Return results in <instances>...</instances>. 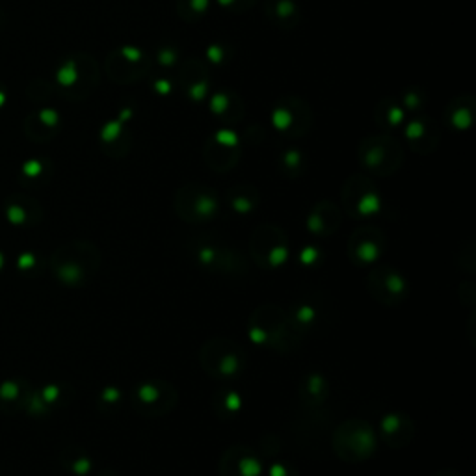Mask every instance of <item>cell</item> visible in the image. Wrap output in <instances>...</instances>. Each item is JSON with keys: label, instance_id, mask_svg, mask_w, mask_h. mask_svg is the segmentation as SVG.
<instances>
[{"label": "cell", "instance_id": "7", "mask_svg": "<svg viewBox=\"0 0 476 476\" xmlns=\"http://www.w3.org/2000/svg\"><path fill=\"white\" fill-rule=\"evenodd\" d=\"M361 166L376 177H391L404 164V149L389 133L370 135L358 146Z\"/></svg>", "mask_w": 476, "mask_h": 476}, {"label": "cell", "instance_id": "38", "mask_svg": "<svg viewBox=\"0 0 476 476\" xmlns=\"http://www.w3.org/2000/svg\"><path fill=\"white\" fill-rule=\"evenodd\" d=\"M304 166H306L304 155H301V151H298L294 147L283 151V155L279 158L281 173L289 179H296L298 176H301V171H304Z\"/></svg>", "mask_w": 476, "mask_h": 476}, {"label": "cell", "instance_id": "19", "mask_svg": "<svg viewBox=\"0 0 476 476\" xmlns=\"http://www.w3.org/2000/svg\"><path fill=\"white\" fill-rule=\"evenodd\" d=\"M415 422L402 411H391L383 415L380 422V436L389 449H406L415 440Z\"/></svg>", "mask_w": 476, "mask_h": 476}, {"label": "cell", "instance_id": "27", "mask_svg": "<svg viewBox=\"0 0 476 476\" xmlns=\"http://www.w3.org/2000/svg\"><path fill=\"white\" fill-rule=\"evenodd\" d=\"M298 395H299V402L304 404L306 408L317 410L329 397V383L322 374L311 372V374L304 376V380L299 381Z\"/></svg>", "mask_w": 476, "mask_h": 476}, {"label": "cell", "instance_id": "36", "mask_svg": "<svg viewBox=\"0 0 476 476\" xmlns=\"http://www.w3.org/2000/svg\"><path fill=\"white\" fill-rule=\"evenodd\" d=\"M177 15L187 23L203 19L210 8V0H177Z\"/></svg>", "mask_w": 476, "mask_h": 476}, {"label": "cell", "instance_id": "13", "mask_svg": "<svg viewBox=\"0 0 476 476\" xmlns=\"http://www.w3.org/2000/svg\"><path fill=\"white\" fill-rule=\"evenodd\" d=\"M367 290L380 306L399 308L410 296V283L395 267L376 265L367 274Z\"/></svg>", "mask_w": 476, "mask_h": 476}, {"label": "cell", "instance_id": "18", "mask_svg": "<svg viewBox=\"0 0 476 476\" xmlns=\"http://www.w3.org/2000/svg\"><path fill=\"white\" fill-rule=\"evenodd\" d=\"M404 135L410 149L419 155L434 153L441 142V128L434 119L426 116H417L410 119L404 128Z\"/></svg>", "mask_w": 476, "mask_h": 476}, {"label": "cell", "instance_id": "40", "mask_svg": "<svg viewBox=\"0 0 476 476\" xmlns=\"http://www.w3.org/2000/svg\"><path fill=\"white\" fill-rule=\"evenodd\" d=\"M121 399H123L121 389L116 385H108L99 393V406L103 410H114L121 402Z\"/></svg>", "mask_w": 476, "mask_h": 476}, {"label": "cell", "instance_id": "11", "mask_svg": "<svg viewBox=\"0 0 476 476\" xmlns=\"http://www.w3.org/2000/svg\"><path fill=\"white\" fill-rule=\"evenodd\" d=\"M342 212L350 218H372L381 210V196L374 181L365 173H354L344 181L340 190Z\"/></svg>", "mask_w": 476, "mask_h": 476}, {"label": "cell", "instance_id": "25", "mask_svg": "<svg viewBox=\"0 0 476 476\" xmlns=\"http://www.w3.org/2000/svg\"><path fill=\"white\" fill-rule=\"evenodd\" d=\"M32 393V385L25 378H10L0 383V411L15 415L25 410Z\"/></svg>", "mask_w": 476, "mask_h": 476}, {"label": "cell", "instance_id": "39", "mask_svg": "<svg viewBox=\"0 0 476 476\" xmlns=\"http://www.w3.org/2000/svg\"><path fill=\"white\" fill-rule=\"evenodd\" d=\"M17 270L25 276H35L41 270V257L34 251H23L17 257Z\"/></svg>", "mask_w": 476, "mask_h": 476}, {"label": "cell", "instance_id": "34", "mask_svg": "<svg viewBox=\"0 0 476 476\" xmlns=\"http://www.w3.org/2000/svg\"><path fill=\"white\" fill-rule=\"evenodd\" d=\"M210 406H212V413L216 417L228 420L242 411V397H240V393L233 391V389H222V391L214 393Z\"/></svg>", "mask_w": 476, "mask_h": 476}, {"label": "cell", "instance_id": "9", "mask_svg": "<svg viewBox=\"0 0 476 476\" xmlns=\"http://www.w3.org/2000/svg\"><path fill=\"white\" fill-rule=\"evenodd\" d=\"M253 263L263 270H274L289 261V237L276 224L257 226L249 237Z\"/></svg>", "mask_w": 476, "mask_h": 476}, {"label": "cell", "instance_id": "31", "mask_svg": "<svg viewBox=\"0 0 476 476\" xmlns=\"http://www.w3.org/2000/svg\"><path fill=\"white\" fill-rule=\"evenodd\" d=\"M226 199L233 212L246 216L251 214L258 207V203H261V194H258L253 185H235L228 190Z\"/></svg>", "mask_w": 476, "mask_h": 476}, {"label": "cell", "instance_id": "26", "mask_svg": "<svg viewBox=\"0 0 476 476\" xmlns=\"http://www.w3.org/2000/svg\"><path fill=\"white\" fill-rule=\"evenodd\" d=\"M208 108L216 117H220L224 123H238L246 114L242 97L231 90L214 92L210 96Z\"/></svg>", "mask_w": 476, "mask_h": 476}, {"label": "cell", "instance_id": "32", "mask_svg": "<svg viewBox=\"0 0 476 476\" xmlns=\"http://www.w3.org/2000/svg\"><path fill=\"white\" fill-rule=\"evenodd\" d=\"M58 131H60V127H53V125L43 121L39 117L37 110L28 114L25 117V121H23V133L34 144H49V142H53L56 138Z\"/></svg>", "mask_w": 476, "mask_h": 476}, {"label": "cell", "instance_id": "8", "mask_svg": "<svg viewBox=\"0 0 476 476\" xmlns=\"http://www.w3.org/2000/svg\"><path fill=\"white\" fill-rule=\"evenodd\" d=\"M220 208L218 194L199 183L185 185L173 196V210L187 224H207L220 214Z\"/></svg>", "mask_w": 476, "mask_h": 476}, {"label": "cell", "instance_id": "1", "mask_svg": "<svg viewBox=\"0 0 476 476\" xmlns=\"http://www.w3.org/2000/svg\"><path fill=\"white\" fill-rule=\"evenodd\" d=\"M101 263V248L90 240H71L58 246L49 261L53 278L69 289L88 285L97 276Z\"/></svg>", "mask_w": 476, "mask_h": 476}, {"label": "cell", "instance_id": "42", "mask_svg": "<svg viewBox=\"0 0 476 476\" xmlns=\"http://www.w3.org/2000/svg\"><path fill=\"white\" fill-rule=\"evenodd\" d=\"M320 257H322V253L319 251V248H315V246H311V244H306L304 248L299 249V253H298L299 263L304 265V267H315V265H319V263H320Z\"/></svg>", "mask_w": 476, "mask_h": 476}, {"label": "cell", "instance_id": "4", "mask_svg": "<svg viewBox=\"0 0 476 476\" xmlns=\"http://www.w3.org/2000/svg\"><path fill=\"white\" fill-rule=\"evenodd\" d=\"M101 71L94 56L76 53L66 58L56 71V88L71 103L88 99L99 86Z\"/></svg>", "mask_w": 476, "mask_h": 476}, {"label": "cell", "instance_id": "49", "mask_svg": "<svg viewBox=\"0 0 476 476\" xmlns=\"http://www.w3.org/2000/svg\"><path fill=\"white\" fill-rule=\"evenodd\" d=\"M155 88L158 90V94H169V90H171V86H169L167 82L160 80V82H157V86H155Z\"/></svg>", "mask_w": 476, "mask_h": 476}, {"label": "cell", "instance_id": "29", "mask_svg": "<svg viewBox=\"0 0 476 476\" xmlns=\"http://www.w3.org/2000/svg\"><path fill=\"white\" fill-rule=\"evenodd\" d=\"M265 14L281 30H292L301 21L299 6L294 0H267Z\"/></svg>", "mask_w": 476, "mask_h": 476}, {"label": "cell", "instance_id": "45", "mask_svg": "<svg viewBox=\"0 0 476 476\" xmlns=\"http://www.w3.org/2000/svg\"><path fill=\"white\" fill-rule=\"evenodd\" d=\"M179 60V53L177 49H173V47H164L158 51V62L162 66H173V64H177Z\"/></svg>", "mask_w": 476, "mask_h": 476}, {"label": "cell", "instance_id": "24", "mask_svg": "<svg viewBox=\"0 0 476 476\" xmlns=\"http://www.w3.org/2000/svg\"><path fill=\"white\" fill-rule=\"evenodd\" d=\"M101 146L110 158H123L131 151L133 137L125 128V119H112L101 128Z\"/></svg>", "mask_w": 476, "mask_h": 476}, {"label": "cell", "instance_id": "10", "mask_svg": "<svg viewBox=\"0 0 476 476\" xmlns=\"http://www.w3.org/2000/svg\"><path fill=\"white\" fill-rule=\"evenodd\" d=\"M133 408L138 415L147 419H158L169 415L179 402L177 389L166 380H144L135 385L131 393Z\"/></svg>", "mask_w": 476, "mask_h": 476}, {"label": "cell", "instance_id": "21", "mask_svg": "<svg viewBox=\"0 0 476 476\" xmlns=\"http://www.w3.org/2000/svg\"><path fill=\"white\" fill-rule=\"evenodd\" d=\"M287 317L294 333L304 339L324 322V308L313 296L299 298L289 308Z\"/></svg>", "mask_w": 476, "mask_h": 476}, {"label": "cell", "instance_id": "14", "mask_svg": "<svg viewBox=\"0 0 476 476\" xmlns=\"http://www.w3.org/2000/svg\"><path fill=\"white\" fill-rule=\"evenodd\" d=\"M272 125L285 138H304L313 127V110L296 96L283 97L272 110Z\"/></svg>", "mask_w": 476, "mask_h": 476}, {"label": "cell", "instance_id": "22", "mask_svg": "<svg viewBox=\"0 0 476 476\" xmlns=\"http://www.w3.org/2000/svg\"><path fill=\"white\" fill-rule=\"evenodd\" d=\"M6 220L14 228H34L43 220V207L35 197L26 194H12L3 205Z\"/></svg>", "mask_w": 476, "mask_h": 476}, {"label": "cell", "instance_id": "41", "mask_svg": "<svg viewBox=\"0 0 476 476\" xmlns=\"http://www.w3.org/2000/svg\"><path fill=\"white\" fill-rule=\"evenodd\" d=\"M218 5L235 15H242L257 5V0H218Z\"/></svg>", "mask_w": 476, "mask_h": 476}, {"label": "cell", "instance_id": "43", "mask_svg": "<svg viewBox=\"0 0 476 476\" xmlns=\"http://www.w3.org/2000/svg\"><path fill=\"white\" fill-rule=\"evenodd\" d=\"M402 106L408 110H420L424 106V96L419 88H410L402 96Z\"/></svg>", "mask_w": 476, "mask_h": 476}, {"label": "cell", "instance_id": "15", "mask_svg": "<svg viewBox=\"0 0 476 476\" xmlns=\"http://www.w3.org/2000/svg\"><path fill=\"white\" fill-rule=\"evenodd\" d=\"M387 251V237L380 228L361 226L358 228L349 242H346V253L358 267H372Z\"/></svg>", "mask_w": 476, "mask_h": 476}, {"label": "cell", "instance_id": "16", "mask_svg": "<svg viewBox=\"0 0 476 476\" xmlns=\"http://www.w3.org/2000/svg\"><path fill=\"white\" fill-rule=\"evenodd\" d=\"M240 155V138L233 131H228V128L212 135L203 149L207 166L216 173L231 171L238 164Z\"/></svg>", "mask_w": 476, "mask_h": 476}, {"label": "cell", "instance_id": "33", "mask_svg": "<svg viewBox=\"0 0 476 476\" xmlns=\"http://www.w3.org/2000/svg\"><path fill=\"white\" fill-rule=\"evenodd\" d=\"M374 121L381 131H393L404 123V106L395 99H383L374 108Z\"/></svg>", "mask_w": 476, "mask_h": 476}, {"label": "cell", "instance_id": "44", "mask_svg": "<svg viewBox=\"0 0 476 476\" xmlns=\"http://www.w3.org/2000/svg\"><path fill=\"white\" fill-rule=\"evenodd\" d=\"M267 476H299V474L292 465H289L285 461H276L268 467Z\"/></svg>", "mask_w": 476, "mask_h": 476}, {"label": "cell", "instance_id": "20", "mask_svg": "<svg viewBox=\"0 0 476 476\" xmlns=\"http://www.w3.org/2000/svg\"><path fill=\"white\" fill-rule=\"evenodd\" d=\"M179 88L188 96V99L196 103H203L208 97L210 88V78H208V67L199 58L185 60L179 67L177 75Z\"/></svg>", "mask_w": 476, "mask_h": 476}, {"label": "cell", "instance_id": "3", "mask_svg": "<svg viewBox=\"0 0 476 476\" xmlns=\"http://www.w3.org/2000/svg\"><path fill=\"white\" fill-rule=\"evenodd\" d=\"M199 363L207 376L220 381H231L244 374L248 358L237 340L216 335L203 342L199 350Z\"/></svg>", "mask_w": 476, "mask_h": 476}, {"label": "cell", "instance_id": "17", "mask_svg": "<svg viewBox=\"0 0 476 476\" xmlns=\"http://www.w3.org/2000/svg\"><path fill=\"white\" fill-rule=\"evenodd\" d=\"M218 476H263L261 458L248 445H231L220 456Z\"/></svg>", "mask_w": 476, "mask_h": 476}, {"label": "cell", "instance_id": "6", "mask_svg": "<svg viewBox=\"0 0 476 476\" xmlns=\"http://www.w3.org/2000/svg\"><path fill=\"white\" fill-rule=\"evenodd\" d=\"M333 452L346 463H363L376 452L378 438L374 428L361 419H349L337 426L331 438Z\"/></svg>", "mask_w": 476, "mask_h": 476}, {"label": "cell", "instance_id": "47", "mask_svg": "<svg viewBox=\"0 0 476 476\" xmlns=\"http://www.w3.org/2000/svg\"><path fill=\"white\" fill-rule=\"evenodd\" d=\"M431 476H461V472L456 471V469H452V467H447V469H440V471H436V472L431 474Z\"/></svg>", "mask_w": 476, "mask_h": 476}, {"label": "cell", "instance_id": "12", "mask_svg": "<svg viewBox=\"0 0 476 476\" xmlns=\"http://www.w3.org/2000/svg\"><path fill=\"white\" fill-rule=\"evenodd\" d=\"M105 73L114 84L119 86L140 82L151 73V56L131 46L117 47L106 58Z\"/></svg>", "mask_w": 476, "mask_h": 476}, {"label": "cell", "instance_id": "2", "mask_svg": "<svg viewBox=\"0 0 476 476\" xmlns=\"http://www.w3.org/2000/svg\"><path fill=\"white\" fill-rule=\"evenodd\" d=\"M248 335L258 349H270L279 354L296 350L301 340L294 333L287 311L278 304H263L251 313Z\"/></svg>", "mask_w": 476, "mask_h": 476}, {"label": "cell", "instance_id": "35", "mask_svg": "<svg viewBox=\"0 0 476 476\" xmlns=\"http://www.w3.org/2000/svg\"><path fill=\"white\" fill-rule=\"evenodd\" d=\"M60 460H62V465L69 472H73L76 476L90 474L92 469H94L92 456L86 452L82 447H76V445H71V447L64 449L62 454H60Z\"/></svg>", "mask_w": 476, "mask_h": 476}, {"label": "cell", "instance_id": "30", "mask_svg": "<svg viewBox=\"0 0 476 476\" xmlns=\"http://www.w3.org/2000/svg\"><path fill=\"white\" fill-rule=\"evenodd\" d=\"M53 177V162L47 158H28L23 162L19 171V181L26 188H41L46 187Z\"/></svg>", "mask_w": 476, "mask_h": 476}, {"label": "cell", "instance_id": "51", "mask_svg": "<svg viewBox=\"0 0 476 476\" xmlns=\"http://www.w3.org/2000/svg\"><path fill=\"white\" fill-rule=\"evenodd\" d=\"M6 23H8V17H6V14L3 10H0V30H5Z\"/></svg>", "mask_w": 476, "mask_h": 476}, {"label": "cell", "instance_id": "46", "mask_svg": "<svg viewBox=\"0 0 476 476\" xmlns=\"http://www.w3.org/2000/svg\"><path fill=\"white\" fill-rule=\"evenodd\" d=\"M207 58L214 64L226 62V47L224 46H212L210 49H207Z\"/></svg>", "mask_w": 476, "mask_h": 476}, {"label": "cell", "instance_id": "23", "mask_svg": "<svg viewBox=\"0 0 476 476\" xmlns=\"http://www.w3.org/2000/svg\"><path fill=\"white\" fill-rule=\"evenodd\" d=\"M342 224V210L333 201H319L308 216V229L315 237L326 238L335 235Z\"/></svg>", "mask_w": 476, "mask_h": 476}, {"label": "cell", "instance_id": "37", "mask_svg": "<svg viewBox=\"0 0 476 476\" xmlns=\"http://www.w3.org/2000/svg\"><path fill=\"white\" fill-rule=\"evenodd\" d=\"M56 90V86H53L49 80H43V78H34L28 86H26V97L37 105V106H46L53 94Z\"/></svg>", "mask_w": 476, "mask_h": 476}, {"label": "cell", "instance_id": "28", "mask_svg": "<svg viewBox=\"0 0 476 476\" xmlns=\"http://www.w3.org/2000/svg\"><path fill=\"white\" fill-rule=\"evenodd\" d=\"M474 116H476V99L469 94L454 97L445 108V119L452 128H456V131H467V128L474 123Z\"/></svg>", "mask_w": 476, "mask_h": 476}, {"label": "cell", "instance_id": "48", "mask_svg": "<svg viewBox=\"0 0 476 476\" xmlns=\"http://www.w3.org/2000/svg\"><path fill=\"white\" fill-rule=\"evenodd\" d=\"M8 101V88L5 84H0V108H3Z\"/></svg>", "mask_w": 476, "mask_h": 476}, {"label": "cell", "instance_id": "5", "mask_svg": "<svg viewBox=\"0 0 476 476\" xmlns=\"http://www.w3.org/2000/svg\"><path fill=\"white\" fill-rule=\"evenodd\" d=\"M199 267L220 276L242 278L248 274L246 257L228 242L214 237H196L190 244Z\"/></svg>", "mask_w": 476, "mask_h": 476}, {"label": "cell", "instance_id": "50", "mask_svg": "<svg viewBox=\"0 0 476 476\" xmlns=\"http://www.w3.org/2000/svg\"><path fill=\"white\" fill-rule=\"evenodd\" d=\"M6 267H8V258H6V253H5L3 249H0V274H3V272L6 270Z\"/></svg>", "mask_w": 476, "mask_h": 476}]
</instances>
